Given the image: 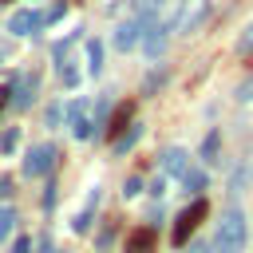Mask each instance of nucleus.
Returning a JSON list of instances; mask_svg holds the SVG:
<instances>
[{"label":"nucleus","instance_id":"16","mask_svg":"<svg viewBox=\"0 0 253 253\" xmlns=\"http://www.w3.org/2000/svg\"><path fill=\"white\" fill-rule=\"evenodd\" d=\"M217 146H221V134L210 130V134L202 138V158H206V162H217Z\"/></svg>","mask_w":253,"mask_h":253},{"label":"nucleus","instance_id":"4","mask_svg":"<svg viewBox=\"0 0 253 253\" xmlns=\"http://www.w3.org/2000/svg\"><path fill=\"white\" fill-rule=\"evenodd\" d=\"M170 32H174V28H170L166 20H154V24H150V28L142 32V51H146L150 59H154V55H162V47H166Z\"/></svg>","mask_w":253,"mask_h":253},{"label":"nucleus","instance_id":"24","mask_svg":"<svg viewBox=\"0 0 253 253\" xmlns=\"http://www.w3.org/2000/svg\"><path fill=\"white\" fill-rule=\"evenodd\" d=\"M28 249H32V241H28V237H20V241L12 245V253H28Z\"/></svg>","mask_w":253,"mask_h":253},{"label":"nucleus","instance_id":"18","mask_svg":"<svg viewBox=\"0 0 253 253\" xmlns=\"http://www.w3.org/2000/svg\"><path fill=\"white\" fill-rule=\"evenodd\" d=\"M138 134H142V126H130V130H123V134H119V138H115V146H119V150H130V146H134V138H138Z\"/></svg>","mask_w":253,"mask_h":253},{"label":"nucleus","instance_id":"9","mask_svg":"<svg viewBox=\"0 0 253 253\" xmlns=\"http://www.w3.org/2000/svg\"><path fill=\"white\" fill-rule=\"evenodd\" d=\"M162 170H166L170 178H182V174L190 170V154H186L182 146H170V150L162 154Z\"/></svg>","mask_w":253,"mask_h":253},{"label":"nucleus","instance_id":"8","mask_svg":"<svg viewBox=\"0 0 253 253\" xmlns=\"http://www.w3.org/2000/svg\"><path fill=\"white\" fill-rule=\"evenodd\" d=\"M40 24H43V12L24 8V12H16V16L8 20V32H12V36H28V32H36Z\"/></svg>","mask_w":253,"mask_h":253},{"label":"nucleus","instance_id":"25","mask_svg":"<svg viewBox=\"0 0 253 253\" xmlns=\"http://www.w3.org/2000/svg\"><path fill=\"white\" fill-rule=\"evenodd\" d=\"M8 95H12V91H8V87H0V107H8Z\"/></svg>","mask_w":253,"mask_h":253},{"label":"nucleus","instance_id":"6","mask_svg":"<svg viewBox=\"0 0 253 253\" xmlns=\"http://www.w3.org/2000/svg\"><path fill=\"white\" fill-rule=\"evenodd\" d=\"M142 32H146V28H142L138 16H134V20H123V24L115 28V47H119V51H130V47L142 40Z\"/></svg>","mask_w":253,"mask_h":253},{"label":"nucleus","instance_id":"21","mask_svg":"<svg viewBox=\"0 0 253 253\" xmlns=\"http://www.w3.org/2000/svg\"><path fill=\"white\" fill-rule=\"evenodd\" d=\"M162 83H166V71H154V75H150V79H146V83H142V91H146V95H150V91H158V87H162Z\"/></svg>","mask_w":253,"mask_h":253},{"label":"nucleus","instance_id":"10","mask_svg":"<svg viewBox=\"0 0 253 253\" xmlns=\"http://www.w3.org/2000/svg\"><path fill=\"white\" fill-rule=\"evenodd\" d=\"M130 119H134V103H123V107H115V115H111V123H107V134H111V138H119V134L130 126Z\"/></svg>","mask_w":253,"mask_h":253},{"label":"nucleus","instance_id":"14","mask_svg":"<svg viewBox=\"0 0 253 253\" xmlns=\"http://www.w3.org/2000/svg\"><path fill=\"white\" fill-rule=\"evenodd\" d=\"M182 186H186V194H202V190H206V170H194V166H190V170L182 174Z\"/></svg>","mask_w":253,"mask_h":253},{"label":"nucleus","instance_id":"26","mask_svg":"<svg viewBox=\"0 0 253 253\" xmlns=\"http://www.w3.org/2000/svg\"><path fill=\"white\" fill-rule=\"evenodd\" d=\"M190 253H213V245H210V249H206V245H194Z\"/></svg>","mask_w":253,"mask_h":253},{"label":"nucleus","instance_id":"2","mask_svg":"<svg viewBox=\"0 0 253 253\" xmlns=\"http://www.w3.org/2000/svg\"><path fill=\"white\" fill-rule=\"evenodd\" d=\"M206 210H210V206H206L202 198H198V202H190V206H186V210H182V213L174 217V229H170V241H174V245H186V241H190V233L198 229V221L206 217Z\"/></svg>","mask_w":253,"mask_h":253},{"label":"nucleus","instance_id":"1","mask_svg":"<svg viewBox=\"0 0 253 253\" xmlns=\"http://www.w3.org/2000/svg\"><path fill=\"white\" fill-rule=\"evenodd\" d=\"M249 241V225H245V213L237 206H229L213 229V253H241Z\"/></svg>","mask_w":253,"mask_h":253},{"label":"nucleus","instance_id":"22","mask_svg":"<svg viewBox=\"0 0 253 253\" xmlns=\"http://www.w3.org/2000/svg\"><path fill=\"white\" fill-rule=\"evenodd\" d=\"M12 221H16V217H12V210H4V213H0V241L12 233Z\"/></svg>","mask_w":253,"mask_h":253},{"label":"nucleus","instance_id":"11","mask_svg":"<svg viewBox=\"0 0 253 253\" xmlns=\"http://www.w3.org/2000/svg\"><path fill=\"white\" fill-rule=\"evenodd\" d=\"M126 253H154V229H134L126 237Z\"/></svg>","mask_w":253,"mask_h":253},{"label":"nucleus","instance_id":"7","mask_svg":"<svg viewBox=\"0 0 253 253\" xmlns=\"http://www.w3.org/2000/svg\"><path fill=\"white\" fill-rule=\"evenodd\" d=\"M87 99H75L71 107H67V119H71V134L75 138H91V119H87Z\"/></svg>","mask_w":253,"mask_h":253},{"label":"nucleus","instance_id":"27","mask_svg":"<svg viewBox=\"0 0 253 253\" xmlns=\"http://www.w3.org/2000/svg\"><path fill=\"white\" fill-rule=\"evenodd\" d=\"M43 253H55V249H51V245H43Z\"/></svg>","mask_w":253,"mask_h":253},{"label":"nucleus","instance_id":"19","mask_svg":"<svg viewBox=\"0 0 253 253\" xmlns=\"http://www.w3.org/2000/svg\"><path fill=\"white\" fill-rule=\"evenodd\" d=\"M237 103H253V75L245 83H237Z\"/></svg>","mask_w":253,"mask_h":253},{"label":"nucleus","instance_id":"20","mask_svg":"<svg viewBox=\"0 0 253 253\" xmlns=\"http://www.w3.org/2000/svg\"><path fill=\"white\" fill-rule=\"evenodd\" d=\"M59 75H63V83H67V87H75V83H79V71H75L71 63H59Z\"/></svg>","mask_w":253,"mask_h":253},{"label":"nucleus","instance_id":"15","mask_svg":"<svg viewBox=\"0 0 253 253\" xmlns=\"http://www.w3.org/2000/svg\"><path fill=\"white\" fill-rule=\"evenodd\" d=\"M87 71H91V75H99V71H103V43H99V40H91V43H87Z\"/></svg>","mask_w":253,"mask_h":253},{"label":"nucleus","instance_id":"17","mask_svg":"<svg viewBox=\"0 0 253 253\" xmlns=\"http://www.w3.org/2000/svg\"><path fill=\"white\" fill-rule=\"evenodd\" d=\"M237 55H241V59L253 55V24H245V28L237 32Z\"/></svg>","mask_w":253,"mask_h":253},{"label":"nucleus","instance_id":"5","mask_svg":"<svg viewBox=\"0 0 253 253\" xmlns=\"http://www.w3.org/2000/svg\"><path fill=\"white\" fill-rule=\"evenodd\" d=\"M206 20V0H178V32H194Z\"/></svg>","mask_w":253,"mask_h":253},{"label":"nucleus","instance_id":"13","mask_svg":"<svg viewBox=\"0 0 253 253\" xmlns=\"http://www.w3.org/2000/svg\"><path fill=\"white\" fill-rule=\"evenodd\" d=\"M249 178H253V174H249V166L241 162V166H237V170L229 174V194H233V198H237V194H245V186H249Z\"/></svg>","mask_w":253,"mask_h":253},{"label":"nucleus","instance_id":"23","mask_svg":"<svg viewBox=\"0 0 253 253\" xmlns=\"http://www.w3.org/2000/svg\"><path fill=\"white\" fill-rule=\"evenodd\" d=\"M138 190H142V178H126V190H123V194H126V198H134Z\"/></svg>","mask_w":253,"mask_h":253},{"label":"nucleus","instance_id":"3","mask_svg":"<svg viewBox=\"0 0 253 253\" xmlns=\"http://www.w3.org/2000/svg\"><path fill=\"white\" fill-rule=\"evenodd\" d=\"M51 162H55V146H51V142H40V146L28 150V158H24V174H28V178H40V174L51 170Z\"/></svg>","mask_w":253,"mask_h":253},{"label":"nucleus","instance_id":"12","mask_svg":"<svg viewBox=\"0 0 253 253\" xmlns=\"http://www.w3.org/2000/svg\"><path fill=\"white\" fill-rule=\"evenodd\" d=\"M12 91H16V103L28 107V103H32V91H36V75H20V79L12 83Z\"/></svg>","mask_w":253,"mask_h":253}]
</instances>
